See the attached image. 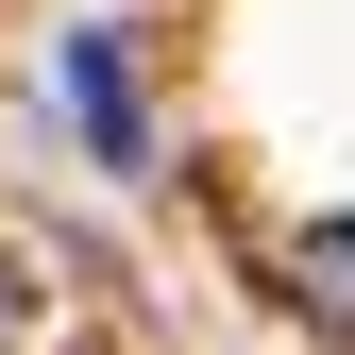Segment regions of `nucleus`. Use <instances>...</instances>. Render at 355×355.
<instances>
[{
    "mask_svg": "<svg viewBox=\"0 0 355 355\" xmlns=\"http://www.w3.org/2000/svg\"><path fill=\"white\" fill-rule=\"evenodd\" d=\"M288 304L322 338H355V220H304V237H288Z\"/></svg>",
    "mask_w": 355,
    "mask_h": 355,
    "instance_id": "f03ea898",
    "label": "nucleus"
},
{
    "mask_svg": "<svg viewBox=\"0 0 355 355\" xmlns=\"http://www.w3.org/2000/svg\"><path fill=\"white\" fill-rule=\"evenodd\" d=\"M68 119H85L119 169H136V136H153V119H136V68H119V34H68Z\"/></svg>",
    "mask_w": 355,
    "mask_h": 355,
    "instance_id": "f257e3e1",
    "label": "nucleus"
},
{
    "mask_svg": "<svg viewBox=\"0 0 355 355\" xmlns=\"http://www.w3.org/2000/svg\"><path fill=\"white\" fill-rule=\"evenodd\" d=\"M34 338V271H17V237H0V355Z\"/></svg>",
    "mask_w": 355,
    "mask_h": 355,
    "instance_id": "7ed1b4c3",
    "label": "nucleus"
}]
</instances>
